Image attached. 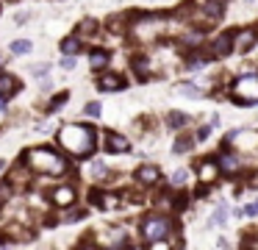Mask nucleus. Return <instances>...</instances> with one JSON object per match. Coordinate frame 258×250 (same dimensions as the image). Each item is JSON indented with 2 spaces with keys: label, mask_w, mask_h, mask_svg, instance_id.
Segmentation results:
<instances>
[{
  "label": "nucleus",
  "mask_w": 258,
  "mask_h": 250,
  "mask_svg": "<svg viewBox=\"0 0 258 250\" xmlns=\"http://www.w3.org/2000/svg\"><path fill=\"white\" fill-rule=\"evenodd\" d=\"M84 217H86V211H69L67 223H75V220H84Z\"/></svg>",
  "instance_id": "nucleus-29"
},
{
  "label": "nucleus",
  "mask_w": 258,
  "mask_h": 250,
  "mask_svg": "<svg viewBox=\"0 0 258 250\" xmlns=\"http://www.w3.org/2000/svg\"><path fill=\"white\" fill-rule=\"evenodd\" d=\"M172 231V220L164 214H150L142 220V236L147 245H161Z\"/></svg>",
  "instance_id": "nucleus-3"
},
{
  "label": "nucleus",
  "mask_w": 258,
  "mask_h": 250,
  "mask_svg": "<svg viewBox=\"0 0 258 250\" xmlns=\"http://www.w3.org/2000/svg\"><path fill=\"white\" fill-rule=\"evenodd\" d=\"M216 164H219V170H222V173H239V159H236V156H231L228 150L216 159Z\"/></svg>",
  "instance_id": "nucleus-13"
},
{
  "label": "nucleus",
  "mask_w": 258,
  "mask_h": 250,
  "mask_svg": "<svg viewBox=\"0 0 258 250\" xmlns=\"http://www.w3.org/2000/svg\"><path fill=\"white\" fill-rule=\"evenodd\" d=\"M25 164L36 173H47V175H64L67 173V161L64 156H59L50 147H34L25 153Z\"/></svg>",
  "instance_id": "nucleus-2"
},
{
  "label": "nucleus",
  "mask_w": 258,
  "mask_h": 250,
  "mask_svg": "<svg viewBox=\"0 0 258 250\" xmlns=\"http://www.w3.org/2000/svg\"><path fill=\"white\" fill-rule=\"evenodd\" d=\"M67 97H69L67 92H59V95H56V97H53V100H50V106H47V112H56V109H61Z\"/></svg>",
  "instance_id": "nucleus-20"
},
{
  "label": "nucleus",
  "mask_w": 258,
  "mask_h": 250,
  "mask_svg": "<svg viewBox=\"0 0 258 250\" xmlns=\"http://www.w3.org/2000/svg\"><path fill=\"white\" fill-rule=\"evenodd\" d=\"M241 214H244V217H256V214H258V200H256V203H250V206L244 208Z\"/></svg>",
  "instance_id": "nucleus-27"
},
{
  "label": "nucleus",
  "mask_w": 258,
  "mask_h": 250,
  "mask_svg": "<svg viewBox=\"0 0 258 250\" xmlns=\"http://www.w3.org/2000/svg\"><path fill=\"white\" fill-rule=\"evenodd\" d=\"M200 42H203V36H200V34H192V36H186V39H183V45H189V47H197Z\"/></svg>",
  "instance_id": "nucleus-25"
},
{
  "label": "nucleus",
  "mask_w": 258,
  "mask_h": 250,
  "mask_svg": "<svg viewBox=\"0 0 258 250\" xmlns=\"http://www.w3.org/2000/svg\"><path fill=\"white\" fill-rule=\"evenodd\" d=\"M158 178H161V173H158V167H153V164H145V167H139L136 170V181L145 183V186L158 183Z\"/></svg>",
  "instance_id": "nucleus-8"
},
{
  "label": "nucleus",
  "mask_w": 258,
  "mask_h": 250,
  "mask_svg": "<svg viewBox=\"0 0 258 250\" xmlns=\"http://www.w3.org/2000/svg\"><path fill=\"white\" fill-rule=\"evenodd\" d=\"M189 147H192V139L189 136H181L178 142H175V153H186Z\"/></svg>",
  "instance_id": "nucleus-23"
},
{
  "label": "nucleus",
  "mask_w": 258,
  "mask_h": 250,
  "mask_svg": "<svg viewBox=\"0 0 258 250\" xmlns=\"http://www.w3.org/2000/svg\"><path fill=\"white\" fill-rule=\"evenodd\" d=\"M208 64V56H203V53H192L189 59H186V67L189 69H200Z\"/></svg>",
  "instance_id": "nucleus-17"
},
{
  "label": "nucleus",
  "mask_w": 258,
  "mask_h": 250,
  "mask_svg": "<svg viewBox=\"0 0 258 250\" xmlns=\"http://www.w3.org/2000/svg\"><path fill=\"white\" fill-rule=\"evenodd\" d=\"M86 114H89V117H100V106L89 103V106H86Z\"/></svg>",
  "instance_id": "nucleus-28"
},
{
  "label": "nucleus",
  "mask_w": 258,
  "mask_h": 250,
  "mask_svg": "<svg viewBox=\"0 0 258 250\" xmlns=\"http://www.w3.org/2000/svg\"><path fill=\"white\" fill-rule=\"evenodd\" d=\"M211 223H214V225H225V223H228V208H225V206L216 208L214 217H211Z\"/></svg>",
  "instance_id": "nucleus-19"
},
{
  "label": "nucleus",
  "mask_w": 258,
  "mask_h": 250,
  "mask_svg": "<svg viewBox=\"0 0 258 250\" xmlns=\"http://www.w3.org/2000/svg\"><path fill=\"white\" fill-rule=\"evenodd\" d=\"M233 100H239V106H253L258 103V72H247L233 81L231 87Z\"/></svg>",
  "instance_id": "nucleus-4"
},
{
  "label": "nucleus",
  "mask_w": 258,
  "mask_h": 250,
  "mask_svg": "<svg viewBox=\"0 0 258 250\" xmlns=\"http://www.w3.org/2000/svg\"><path fill=\"white\" fill-rule=\"evenodd\" d=\"M97 89H100V92H120V89H125V78H120V75H103L100 81H97Z\"/></svg>",
  "instance_id": "nucleus-10"
},
{
  "label": "nucleus",
  "mask_w": 258,
  "mask_h": 250,
  "mask_svg": "<svg viewBox=\"0 0 258 250\" xmlns=\"http://www.w3.org/2000/svg\"><path fill=\"white\" fill-rule=\"evenodd\" d=\"M6 97H0V120H3V112H6V103H3Z\"/></svg>",
  "instance_id": "nucleus-31"
},
{
  "label": "nucleus",
  "mask_w": 258,
  "mask_h": 250,
  "mask_svg": "<svg viewBox=\"0 0 258 250\" xmlns=\"http://www.w3.org/2000/svg\"><path fill=\"white\" fill-rule=\"evenodd\" d=\"M50 200L56 206H72L75 203V192L69 189V186H59V189H53Z\"/></svg>",
  "instance_id": "nucleus-12"
},
{
  "label": "nucleus",
  "mask_w": 258,
  "mask_h": 250,
  "mask_svg": "<svg viewBox=\"0 0 258 250\" xmlns=\"http://www.w3.org/2000/svg\"><path fill=\"white\" fill-rule=\"evenodd\" d=\"M11 50H14V53H28V50H31V42L20 39V42H14V45H11Z\"/></svg>",
  "instance_id": "nucleus-24"
},
{
  "label": "nucleus",
  "mask_w": 258,
  "mask_h": 250,
  "mask_svg": "<svg viewBox=\"0 0 258 250\" xmlns=\"http://www.w3.org/2000/svg\"><path fill=\"white\" fill-rule=\"evenodd\" d=\"M258 39V31H253V28H244V31H239V34L233 36V50L239 53H247L253 45H256Z\"/></svg>",
  "instance_id": "nucleus-6"
},
{
  "label": "nucleus",
  "mask_w": 258,
  "mask_h": 250,
  "mask_svg": "<svg viewBox=\"0 0 258 250\" xmlns=\"http://www.w3.org/2000/svg\"><path fill=\"white\" fill-rule=\"evenodd\" d=\"M233 50V34H219L211 42V56L214 59H222V56H228V53Z\"/></svg>",
  "instance_id": "nucleus-7"
},
{
  "label": "nucleus",
  "mask_w": 258,
  "mask_h": 250,
  "mask_svg": "<svg viewBox=\"0 0 258 250\" xmlns=\"http://www.w3.org/2000/svg\"><path fill=\"white\" fill-rule=\"evenodd\" d=\"M59 145L67 147V153L84 159V156H92L95 150V128L89 125H67V128L59 131Z\"/></svg>",
  "instance_id": "nucleus-1"
},
{
  "label": "nucleus",
  "mask_w": 258,
  "mask_h": 250,
  "mask_svg": "<svg viewBox=\"0 0 258 250\" xmlns=\"http://www.w3.org/2000/svg\"><path fill=\"white\" fill-rule=\"evenodd\" d=\"M172 183H175V186H183V183H189V170H178V173L172 175Z\"/></svg>",
  "instance_id": "nucleus-22"
},
{
  "label": "nucleus",
  "mask_w": 258,
  "mask_h": 250,
  "mask_svg": "<svg viewBox=\"0 0 258 250\" xmlns=\"http://www.w3.org/2000/svg\"><path fill=\"white\" fill-rule=\"evenodd\" d=\"M89 64H92V69H103L106 64H108V53H106V50H92Z\"/></svg>",
  "instance_id": "nucleus-15"
},
{
  "label": "nucleus",
  "mask_w": 258,
  "mask_h": 250,
  "mask_svg": "<svg viewBox=\"0 0 258 250\" xmlns=\"http://www.w3.org/2000/svg\"><path fill=\"white\" fill-rule=\"evenodd\" d=\"M219 173H222V170H219V164H216V161H203L197 167V178L203 183H214Z\"/></svg>",
  "instance_id": "nucleus-9"
},
{
  "label": "nucleus",
  "mask_w": 258,
  "mask_h": 250,
  "mask_svg": "<svg viewBox=\"0 0 258 250\" xmlns=\"http://www.w3.org/2000/svg\"><path fill=\"white\" fill-rule=\"evenodd\" d=\"M61 67H64V69H72V67H75V59H72V56H64V59H61Z\"/></svg>",
  "instance_id": "nucleus-30"
},
{
  "label": "nucleus",
  "mask_w": 258,
  "mask_h": 250,
  "mask_svg": "<svg viewBox=\"0 0 258 250\" xmlns=\"http://www.w3.org/2000/svg\"><path fill=\"white\" fill-rule=\"evenodd\" d=\"M128 139L120 136V134H106V150L108 153H125L128 150Z\"/></svg>",
  "instance_id": "nucleus-11"
},
{
  "label": "nucleus",
  "mask_w": 258,
  "mask_h": 250,
  "mask_svg": "<svg viewBox=\"0 0 258 250\" xmlns=\"http://www.w3.org/2000/svg\"><path fill=\"white\" fill-rule=\"evenodd\" d=\"M20 89V81L11 75H0V97H11Z\"/></svg>",
  "instance_id": "nucleus-14"
},
{
  "label": "nucleus",
  "mask_w": 258,
  "mask_h": 250,
  "mask_svg": "<svg viewBox=\"0 0 258 250\" xmlns=\"http://www.w3.org/2000/svg\"><path fill=\"white\" fill-rule=\"evenodd\" d=\"M228 145H236L244 153H253V150H258V131H253V128L233 131L231 136H228Z\"/></svg>",
  "instance_id": "nucleus-5"
},
{
  "label": "nucleus",
  "mask_w": 258,
  "mask_h": 250,
  "mask_svg": "<svg viewBox=\"0 0 258 250\" xmlns=\"http://www.w3.org/2000/svg\"><path fill=\"white\" fill-rule=\"evenodd\" d=\"M167 122H170V128H183L186 125V114H181V112H170L167 114Z\"/></svg>",
  "instance_id": "nucleus-18"
},
{
  "label": "nucleus",
  "mask_w": 258,
  "mask_h": 250,
  "mask_svg": "<svg viewBox=\"0 0 258 250\" xmlns=\"http://www.w3.org/2000/svg\"><path fill=\"white\" fill-rule=\"evenodd\" d=\"M92 173H95L97 178H103V175H106V164L103 161H95V164H92Z\"/></svg>",
  "instance_id": "nucleus-26"
},
{
  "label": "nucleus",
  "mask_w": 258,
  "mask_h": 250,
  "mask_svg": "<svg viewBox=\"0 0 258 250\" xmlns=\"http://www.w3.org/2000/svg\"><path fill=\"white\" fill-rule=\"evenodd\" d=\"M78 50H81L78 36H69V39H64V42H61V53H64V56H75Z\"/></svg>",
  "instance_id": "nucleus-16"
},
{
  "label": "nucleus",
  "mask_w": 258,
  "mask_h": 250,
  "mask_svg": "<svg viewBox=\"0 0 258 250\" xmlns=\"http://www.w3.org/2000/svg\"><path fill=\"white\" fill-rule=\"evenodd\" d=\"M178 92H181V95H189V97H200V95H203V89L192 87V84H183V87H178Z\"/></svg>",
  "instance_id": "nucleus-21"
}]
</instances>
